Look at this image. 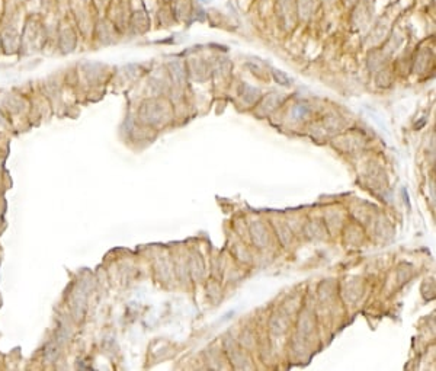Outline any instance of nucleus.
<instances>
[{
	"label": "nucleus",
	"instance_id": "obj_1",
	"mask_svg": "<svg viewBox=\"0 0 436 371\" xmlns=\"http://www.w3.org/2000/svg\"><path fill=\"white\" fill-rule=\"evenodd\" d=\"M86 297H87V287L85 281H79L71 293L70 299V307L73 311V316L76 319H80L85 311V305H86Z\"/></svg>",
	"mask_w": 436,
	"mask_h": 371
},
{
	"label": "nucleus",
	"instance_id": "obj_2",
	"mask_svg": "<svg viewBox=\"0 0 436 371\" xmlns=\"http://www.w3.org/2000/svg\"><path fill=\"white\" fill-rule=\"evenodd\" d=\"M74 43H76V40H74V35H73L71 31L67 29V31H64L61 34V37H60V45H61V50L64 53L71 51L73 47H74Z\"/></svg>",
	"mask_w": 436,
	"mask_h": 371
},
{
	"label": "nucleus",
	"instance_id": "obj_3",
	"mask_svg": "<svg viewBox=\"0 0 436 371\" xmlns=\"http://www.w3.org/2000/svg\"><path fill=\"white\" fill-rule=\"evenodd\" d=\"M314 6H316V0H298V9H300L301 18L307 19L313 13Z\"/></svg>",
	"mask_w": 436,
	"mask_h": 371
},
{
	"label": "nucleus",
	"instance_id": "obj_4",
	"mask_svg": "<svg viewBox=\"0 0 436 371\" xmlns=\"http://www.w3.org/2000/svg\"><path fill=\"white\" fill-rule=\"evenodd\" d=\"M1 40H3V41H7V40H9V43L3 44V47L6 48L7 53L15 51V48H16V45H18V43H16V32H15V31H4Z\"/></svg>",
	"mask_w": 436,
	"mask_h": 371
},
{
	"label": "nucleus",
	"instance_id": "obj_5",
	"mask_svg": "<svg viewBox=\"0 0 436 371\" xmlns=\"http://www.w3.org/2000/svg\"><path fill=\"white\" fill-rule=\"evenodd\" d=\"M63 345L60 344V342H57V341H51L48 345H47V348H45V358L48 360V361H54L55 358L58 357V354H60V348H61Z\"/></svg>",
	"mask_w": 436,
	"mask_h": 371
},
{
	"label": "nucleus",
	"instance_id": "obj_6",
	"mask_svg": "<svg viewBox=\"0 0 436 371\" xmlns=\"http://www.w3.org/2000/svg\"><path fill=\"white\" fill-rule=\"evenodd\" d=\"M6 105H7V108H9L12 112H19V111L23 108V102H22V99L18 98V96H9L7 101H6Z\"/></svg>",
	"mask_w": 436,
	"mask_h": 371
},
{
	"label": "nucleus",
	"instance_id": "obj_7",
	"mask_svg": "<svg viewBox=\"0 0 436 371\" xmlns=\"http://www.w3.org/2000/svg\"><path fill=\"white\" fill-rule=\"evenodd\" d=\"M308 114V109L304 107V105H298L295 109H294V117L295 118H301V117H305Z\"/></svg>",
	"mask_w": 436,
	"mask_h": 371
},
{
	"label": "nucleus",
	"instance_id": "obj_8",
	"mask_svg": "<svg viewBox=\"0 0 436 371\" xmlns=\"http://www.w3.org/2000/svg\"><path fill=\"white\" fill-rule=\"evenodd\" d=\"M325 1H328V0H325Z\"/></svg>",
	"mask_w": 436,
	"mask_h": 371
}]
</instances>
